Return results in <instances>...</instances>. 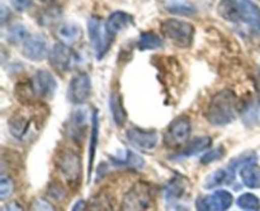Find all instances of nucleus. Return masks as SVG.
<instances>
[{
  "label": "nucleus",
  "instance_id": "nucleus-29",
  "mask_svg": "<svg viewBox=\"0 0 260 211\" xmlns=\"http://www.w3.org/2000/svg\"><path fill=\"white\" fill-rule=\"evenodd\" d=\"M119 162L121 163H118V164L128 165L131 168H142L145 165V160L131 150H127L126 158L123 160H119Z\"/></svg>",
  "mask_w": 260,
  "mask_h": 211
},
{
  "label": "nucleus",
  "instance_id": "nucleus-14",
  "mask_svg": "<svg viewBox=\"0 0 260 211\" xmlns=\"http://www.w3.org/2000/svg\"><path fill=\"white\" fill-rule=\"evenodd\" d=\"M126 136L132 145L144 150L154 149L159 141V135L156 131H145V130L137 129V127L129 129Z\"/></svg>",
  "mask_w": 260,
  "mask_h": 211
},
{
  "label": "nucleus",
  "instance_id": "nucleus-16",
  "mask_svg": "<svg viewBox=\"0 0 260 211\" xmlns=\"http://www.w3.org/2000/svg\"><path fill=\"white\" fill-rule=\"evenodd\" d=\"M134 22V18L132 15H129L128 13L122 12V10H117L113 12L108 17V19L106 20V28L111 35L116 36L117 33H119L121 31L126 29L131 23Z\"/></svg>",
  "mask_w": 260,
  "mask_h": 211
},
{
  "label": "nucleus",
  "instance_id": "nucleus-19",
  "mask_svg": "<svg viewBox=\"0 0 260 211\" xmlns=\"http://www.w3.org/2000/svg\"><path fill=\"white\" fill-rule=\"evenodd\" d=\"M109 108H111L112 117H113V121L117 126H122L126 121V112H124L123 106H122L121 97L113 92L111 93V98H109Z\"/></svg>",
  "mask_w": 260,
  "mask_h": 211
},
{
  "label": "nucleus",
  "instance_id": "nucleus-2",
  "mask_svg": "<svg viewBox=\"0 0 260 211\" xmlns=\"http://www.w3.org/2000/svg\"><path fill=\"white\" fill-rule=\"evenodd\" d=\"M236 117V97L234 92L220 91L212 97L206 111V118L213 126H226Z\"/></svg>",
  "mask_w": 260,
  "mask_h": 211
},
{
  "label": "nucleus",
  "instance_id": "nucleus-33",
  "mask_svg": "<svg viewBox=\"0 0 260 211\" xmlns=\"http://www.w3.org/2000/svg\"><path fill=\"white\" fill-rule=\"evenodd\" d=\"M29 211H55V208L47 201L42 200V198H37V200H35L32 202Z\"/></svg>",
  "mask_w": 260,
  "mask_h": 211
},
{
  "label": "nucleus",
  "instance_id": "nucleus-6",
  "mask_svg": "<svg viewBox=\"0 0 260 211\" xmlns=\"http://www.w3.org/2000/svg\"><path fill=\"white\" fill-rule=\"evenodd\" d=\"M28 89H29V96L35 97V98H52L57 89V81L50 71L41 69V70L36 71L33 78L30 79Z\"/></svg>",
  "mask_w": 260,
  "mask_h": 211
},
{
  "label": "nucleus",
  "instance_id": "nucleus-4",
  "mask_svg": "<svg viewBox=\"0 0 260 211\" xmlns=\"http://www.w3.org/2000/svg\"><path fill=\"white\" fill-rule=\"evenodd\" d=\"M88 33L90 43L98 60L104 57L113 42L114 36L107 31L106 23H102L98 17H91L88 22Z\"/></svg>",
  "mask_w": 260,
  "mask_h": 211
},
{
  "label": "nucleus",
  "instance_id": "nucleus-21",
  "mask_svg": "<svg viewBox=\"0 0 260 211\" xmlns=\"http://www.w3.org/2000/svg\"><path fill=\"white\" fill-rule=\"evenodd\" d=\"M137 47L140 51L156 50L162 47V40L154 32H142L137 41Z\"/></svg>",
  "mask_w": 260,
  "mask_h": 211
},
{
  "label": "nucleus",
  "instance_id": "nucleus-13",
  "mask_svg": "<svg viewBox=\"0 0 260 211\" xmlns=\"http://www.w3.org/2000/svg\"><path fill=\"white\" fill-rule=\"evenodd\" d=\"M58 169L70 182H75L81 174V162L79 155L73 150H63L58 158Z\"/></svg>",
  "mask_w": 260,
  "mask_h": 211
},
{
  "label": "nucleus",
  "instance_id": "nucleus-17",
  "mask_svg": "<svg viewBox=\"0 0 260 211\" xmlns=\"http://www.w3.org/2000/svg\"><path fill=\"white\" fill-rule=\"evenodd\" d=\"M243 183L249 188H260V167L255 163H249L240 169Z\"/></svg>",
  "mask_w": 260,
  "mask_h": 211
},
{
  "label": "nucleus",
  "instance_id": "nucleus-3",
  "mask_svg": "<svg viewBox=\"0 0 260 211\" xmlns=\"http://www.w3.org/2000/svg\"><path fill=\"white\" fill-rule=\"evenodd\" d=\"M161 32L178 47H189L194 37V27L179 19H167L162 22Z\"/></svg>",
  "mask_w": 260,
  "mask_h": 211
},
{
  "label": "nucleus",
  "instance_id": "nucleus-31",
  "mask_svg": "<svg viewBox=\"0 0 260 211\" xmlns=\"http://www.w3.org/2000/svg\"><path fill=\"white\" fill-rule=\"evenodd\" d=\"M223 154H225V149H223L222 146H217L213 150H210V152L205 153L203 157L201 158V162H202L203 164H210V163L215 162V160L221 159Z\"/></svg>",
  "mask_w": 260,
  "mask_h": 211
},
{
  "label": "nucleus",
  "instance_id": "nucleus-25",
  "mask_svg": "<svg viewBox=\"0 0 260 211\" xmlns=\"http://www.w3.org/2000/svg\"><path fill=\"white\" fill-rule=\"evenodd\" d=\"M239 207L244 211H259L260 210V200L253 193H243L239 196L236 201Z\"/></svg>",
  "mask_w": 260,
  "mask_h": 211
},
{
  "label": "nucleus",
  "instance_id": "nucleus-8",
  "mask_svg": "<svg viewBox=\"0 0 260 211\" xmlns=\"http://www.w3.org/2000/svg\"><path fill=\"white\" fill-rule=\"evenodd\" d=\"M234 197L229 191L217 190L205 197H198L196 201L197 211H226L231 207Z\"/></svg>",
  "mask_w": 260,
  "mask_h": 211
},
{
  "label": "nucleus",
  "instance_id": "nucleus-10",
  "mask_svg": "<svg viewBox=\"0 0 260 211\" xmlns=\"http://www.w3.org/2000/svg\"><path fill=\"white\" fill-rule=\"evenodd\" d=\"M48 60H50V65L56 71L66 73L73 68L75 55H74L70 46H66L63 43H56L48 53Z\"/></svg>",
  "mask_w": 260,
  "mask_h": 211
},
{
  "label": "nucleus",
  "instance_id": "nucleus-20",
  "mask_svg": "<svg viewBox=\"0 0 260 211\" xmlns=\"http://www.w3.org/2000/svg\"><path fill=\"white\" fill-rule=\"evenodd\" d=\"M211 144H212V139L210 136L196 137L192 141H189V144L185 146V149L180 153V157H190V155L198 154V153L208 149Z\"/></svg>",
  "mask_w": 260,
  "mask_h": 211
},
{
  "label": "nucleus",
  "instance_id": "nucleus-11",
  "mask_svg": "<svg viewBox=\"0 0 260 211\" xmlns=\"http://www.w3.org/2000/svg\"><path fill=\"white\" fill-rule=\"evenodd\" d=\"M91 81L86 73H79L71 79L69 85V99L74 104H83L90 97Z\"/></svg>",
  "mask_w": 260,
  "mask_h": 211
},
{
  "label": "nucleus",
  "instance_id": "nucleus-23",
  "mask_svg": "<svg viewBox=\"0 0 260 211\" xmlns=\"http://www.w3.org/2000/svg\"><path fill=\"white\" fill-rule=\"evenodd\" d=\"M85 211H114L113 206H112L111 200L104 193H99L94 197L90 198L88 203H86Z\"/></svg>",
  "mask_w": 260,
  "mask_h": 211
},
{
  "label": "nucleus",
  "instance_id": "nucleus-5",
  "mask_svg": "<svg viewBox=\"0 0 260 211\" xmlns=\"http://www.w3.org/2000/svg\"><path fill=\"white\" fill-rule=\"evenodd\" d=\"M151 191L144 182H139L124 195L121 211H147L151 203Z\"/></svg>",
  "mask_w": 260,
  "mask_h": 211
},
{
  "label": "nucleus",
  "instance_id": "nucleus-30",
  "mask_svg": "<svg viewBox=\"0 0 260 211\" xmlns=\"http://www.w3.org/2000/svg\"><path fill=\"white\" fill-rule=\"evenodd\" d=\"M14 191V183L7 175H2L0 178V198L5 200L8 196H10Z\"/></svg>",
  "mask_w": 260,
  "mask_h": 211
},
{
  "label": "nucleus",
  "instance_id": "nucleus-38",
  "mask_svg": "<svg viewBox=\"0 0 260 211\" xmlns=\"http://www.w3.org/2000/svg\"><path fill=\"white\" fill-rule=\"evenodd\" d=\"M43 3H51V2H53V0H42Z\"/></svg>",
  "mask_w": 260,
  "mask_h": 211
},
{
  "label": "nucleus",
  "instance_id": "nucleus-34",
  "mask_svg": "<svg viewBox=\"0 0 260 211\" xmlns=\"http://www.w3.org/2000/svg\"><path fill=\"white\" fill-rule=\"evenodd\" d=\"M10 2L14 9H17L18 12H24L32 5L33 0H10Z\"/></svg>",
  "mask_w": 260,
  "mask_h": 211
},
{
  "label": "nucleus",
  "instance_id": "nucleus-27",
  "mask_svg": "<svg viewBox=\"0 0 260 211\" xmlns=\"http://www.w3.org/2000/svg\"><path fill=\"white\" fill-rule=\"evenodd\" d=\"M183 193H184V180L178 179V178L173 179L165 190V196L169 201L177 200L180 196H183Z\"/></svg>",
  "mask_w": 260,
  "mask_h": 211
},
{
  "label": "nucleus",
  "instance_id": "nucleus-18",
  "mask_svg": "<svg viewBox=\"0 0 260 211\" xmlns=\"http://www.w3.org/2000/svg\"><path fill=\"white\" fill-rule=\"evenodd\" d=\"M98 137H99V116L98 111L94 109L93 116H91V132H90V146H89V177H90L91 172H93V164L94 158H95V150L96 145H98Z\"/></svg>",
  "mask_w": 260,
  "mask_h": 211
},
{
  "label": "nucleus",
  "instance_id": "nucleus-15",
  "mask_svg": "<svg viewBox=\"0 0 260 211\" xmlns=\"http://www.w3.org/2000/svg\"><path fill=\"white\" fill-rule=\"evenodd\" d=\"M55 36L60 43L66 46H73L78 43L83 37V31L76 23L63 22L55 28Z\"/></svg>",
  "mask_w": 260,
  "mask_h": 211
},
{
  "label": "nucleus",
  "instance_id": "nucleus-7",
  "mask_svg": "<svg viewBox=\"0 0 260 211\" xmlns=\"http://www.w3.org/2000/svg\"><path fill=\"white\" fill-rule=\"evenodd\" d=\"M37 121L30 113L17 112L9 119V130L13 136L18 140H29L32 134L37 132Z\"/></svg>",
  "mask_w": 260,
  "mask_h": 211
},
{
  "label": "nucleus",
  "instance_id": "nucleus-32",
  "mask_svg": "<svg viewBox=\"0 0 260 211\" xmlns=\"http://www.w3.org/2000/svg\"><path fill=\"white\" fill-rule=\"evenodd\" d=\"M27 33H25V29L23 25L20 24H14L9 31V41L12 42H19V41H24L25 37H27Z\"/></svg>",
  "mask_w": 260,
  "mask_h": 211
},
{
  "label": "nucleus",
  "instance_id": "nucleus-24",
  "mask_svg": "<svg viewBox=\"0 0 260 211\" xmlns=\"http://www.w3.org/2000/svg\"><path fill=\"white\" fill-rule=\"evenodd\" d=\"M86 109H75L70 117V131L71 134H80L81 130L85 127L88 117H86Z\"/></svg>",
  "mask_w": 260,
  "mask_h": 211
},
{
  "label": "nucleus",
  "instance_id": "nucleus-22",
  "mask_svg": "<svg viewBox=\"0 0 260 211\" xmlns=\"http://www.w3.org/2000/svg\"><path fill=\"white\" fill-rule=\"evenodd\" d=\"M167 9L173 14L183 15V17H193L197 14V9L187 0H172L167 5Z\"/></svg>",
  "mask_w": 260,
  "mask_h": 211
},
{
  "label": "nucleus",
  "instance_id": "nucleus-37",
  "mask_svg": "<svg viewBox=\"0 0 260 211\" xmlns=\"http://www.w3.org/2000/svg\"><path fill=\"white\" fill-rule=\"evenodd\" d=\"M258 85H259V88H260V71H259V75H258Z\"/></svg>",
  "mask_w": 260,
  "mask_h": 211
},
{
  "label": "nucleus",
  "instance_id": "nucleus-12",
  "mask_svg": "<svg viewBox=\"0 0 260 211\" xmlns=\"http://www.w3.org/2000/svg\"><path fill=\"white\" fill-rule=\"evenodd\" d=\"M190 135V122L185 117L177 118L167 130L164 141L167 146L177 147L184 144Z\"/></svg>",
  "mask_w": 260,
  "mask_h": 211
},
{
  "label": "nucleus",
  "instance_id": "nucleus-9",
  "mask_svg": "<svg viewBox=\"0 0 260 211\" xmlns=\"http://www.w3.org/2000/svg\"><path fill=\"white\" fill-rule=\"evenodd\" d=\"M48 47L47 40L41 33H33L28 35L25 40L23 41L22 53L24 57L29 58L32 61H41L47 56Z\"/></svg>",
  "mask_w": 260,
  "mask_h": 211
},
{
  "label": "nucleus",
  "instance_id": "nucleus-28",
  "mask_svg": "<svg viewBox=\"0 0 260 211\" xmlns=\"http://www.w3.org/2000/svg\"><path fill=\"white\" fill-rule=\"evenodd\" d=\"M243 119L248 126H254L260 122V103L250 104L243 113Z\"/></svg>",
  "mask_w": 260,
  "mask_h": 211
},
{
  "label": "nucleus",
  "instance_id": "nucleus-1",
  "mask_svg": "<svg viewBox=\"0 0 260 211\" xmlns=\"http://www.w3.org/2000/svg\"><path fill=\"white\" fill-rule=\"evenodd\" d=\"M217 10L223 19L243 23L254 32H260V8L251 0H221Z\"/></svg>",
  "mask_w": 260,
  "mask_h": 211
},
{
  "label": "nucleus",
  "instance_id": "nucleus-36",
  "mask_svg": "<svg viewBox=\"0 0 260 211\" xmlns=\"http://www.w3.org/2000/svg\"><path fill=\"white\" fill-rule=\"evenodd\" d=\"M83 206H84V201H78V203L73 207V211H80L81 208H83Z\"/></svg>",
  "mask_w": 260,
  "mask_h": 211
},
{
  "label": "nucleus",
  "instance_id": "nucleus-35",
  "mask_svg": "<svg viewBox=\"0 0 260 211\" xmlns=\"http://www.w3.org/2000/svg\"><path fill=\"white\" fill-rule=\"evenodd\" d=\"M3 211H24L18 202H9L4 206Z\"/></svg>",
  "mask_w": 260,
  "mask_h": 211
},
{
  "label": "nucleus",
  "instance_id": "nucleus-26",
  "mask_svg": "<svg viewBox=\"0 0 260 211\" xmlns=\"http://www.w3.org/2000/svg\"><path fill=\"white\" fill-rule=\"evenodd\" d=\"M233 179L230 172L228 169H217L216 172H213L212 174L208 175L207 179H206L205 187L206 188H213L216 186H220L222 183H230L229 180Z\"/></svg>",
  "mask_w": 260,
  "mask_h": 211
}]
</instances>
